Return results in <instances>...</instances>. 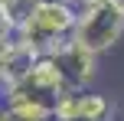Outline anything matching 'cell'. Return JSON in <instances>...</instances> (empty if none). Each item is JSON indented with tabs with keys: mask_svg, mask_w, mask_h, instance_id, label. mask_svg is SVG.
Listing matches in <instances>:
<instances>
[{
	"mask_svg": "<svg viewBox=\"0 0 124 121\" xmlns=\"http://www.w3.org/2000/svg\"><path fill=\"white\" fill-rule=\"evenodd\" d=\"M75 30V7L69 0H30L26 13L16 20V39L46 56L65 43Z\"/></svg>",
	"mask_w": 124,
	"mask_h": 121,
	"instance_id": "6da1fadb",
	"label": "cell"
},
{
	"mask_svg": "<svg viewBox=\"0 0 124 121\" xmlns=\"http://www.w3.org/2000/svg\"><path fill=\"white\" fill-rule=\"evenodd\" d=\"M124 36V10L111 0H95V3L75 7V30L72 39L92 49L95 56H105Z\"/></svg>",
	"mask_w": 124,
	"mask_h": 121,
	"instance_id": "7a4b0ae2",
	"label": "cell"
},
{
	"mask_svg": "<svg viewBox=\"0 0 124 121\" xmlns=\"http://www.w3.org/2000/svg\"><path fill=\"white\" fill-rule=\"evenodd\" d=\"M46 56H52V62L59 65L62 79H65V89H92L95 75H98V56L92 49H85L82 43H75L69 36L65 43H59Z\"/></svg>",
	"mask_w": 124,
	"mask_h": 121,
	"instance_id": "3957f363",
	"label": "cell"
},
{
	"mask_svg": "<svg viewBox=\"0 0 124 121\" xmlns=\"http://www.w3.org/2000/svg\"><path fill=\"white\" fill-rule=\"evenodd\" d=\"M111 115L114 105L92 89H65L52 108V118L59 121H108Z\"/></svg>",
	"mask_w": 124,
	"mask_h": 121,
	"instance_id": "277c9868",
	"label": "cell"
},
{
	"mask_svg": "<svg viewBox=\"0 0 124 121\" xmlns=\"http://www.w3.org/2000/svg\"><path fill=\"white\" fill-rule=\"evenodd\" d=\"M10 36H16V20L7 7H0V43H7Z\"/></svg>",
	"mask_w": 124,
	"mask_h": 121,
	"instance_id": "5b68a950",
	"label": "cell"
},
{
	"mask_svg": "<svg viewBox=\"0 0 124 121\" xmlns=\"http://www.w3.org/2000/svg\"><path fill=\"white\" fill-rule=\"evenodd\" d=\"M0 7H7V10L13 13V20H20L26 13V7H30V0H0Z\"/></svg>",
	"mask_w": 124,
	"mask_h": 121,
	"instance_id": "8992f818",
	"label": "cell"
},
{
	"mask_svg": "<svg viewBox=\"0 0 124 121\" xmlns=\"http://www.w3.org/2000/svg\"><path fill=\"white\" fill-rule=\"evenodd\" d=\"M0 121H26V118H20V115H13L10 108H3V105H0Z\"/></svg>",
	"mask_w": 124,
	"mask_h": 121,
	"instance_id": "52a82bcc",
	"label": "cell"
},
{
	"mask_svg": "<svg viewBox=\"0 0 124 121\" xmlns=\"http://www.w3.org/2000/svg\"><path fill=\"white\" fill-rule=\"evenodd\" d=\"M0 95H3V43H0Z\"/></svg>",
	"mask_w": 124,
	"mask_h": 121,
	"instance_id": "ba28073f",
	"label": "cell"
},
{
	"mask_svg": "<svg viewBox=\"0 0 124 121\" xmlns=\"http://www.w3.org/2000/svg\"><path fill=\"white\" fill-rule=\"evenodd\" d=\"M72 7H85V3H95V0H69Z\"/></svg>",
	"mask_w": 124,
	"mask_h": 121,
	"instance_id": "9c48e42d",
	"label": "cell"
},
{
	"mask_svg": "<svg viewBox=\"0 0 124 121\" xmlns=\"http://www.w3.org/2000/svg\"><path fill=\"white\" fill-rule=\"evenodd\" d=\"M111 3H114V7H121V10H124V0H111Z\"/></svg>",
	"mask_w": 124,
	"mask_h": 121,
	"instance_id": "30bf717a",
	"label": "cell"
}]
</instances>
